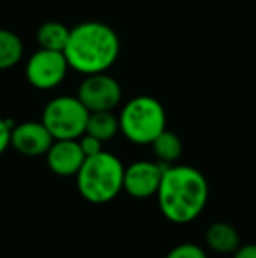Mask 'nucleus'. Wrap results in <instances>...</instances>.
<instances>
[{"label": "nucleus", "mask_w": 256, "mask_h": 258, "mask_svg": "<svg viewBox=\"0 0 256 258\" xmlns=\"http://www.w3.org/2000/svg\"><path fill=\"white\" fill-rule=\"evenodd\" d=\"M165 258H207V253L198 244L183 242V244H178L176 248H172Z\"/></svg>", "instance_id": "16"}, {"label": "nucleus", "mask_w": 256, "mask_h": 258, "mask_svg": "<svg viewBox=\"0 0 256 258\" xmlns=\"http://www.w3.org/2000/svg\"><path fill=\"white\" fill-rule=\"evenodd\" d=\"M77 141H79V144H81V150H82V153H84V156H93L102 151L104 143L97 139V137L90 136V134H82Z\"/></svg>", "instance_id": "17"}, {"label": "nucleus", "mask_w": 256, "mask_h": 258, "mask_svg": "<svg viewBox=\"0 0 256 258\" xmlns=\"http://www.w3.org/2000/svg\"><path fill=\"white\" fill-rule=\"evenodd\" d=\"M70 28L63 25L62 21H46L37 30V44L39 48L55 49V51H63L67 46Z\"/></svg>", "instance_id": "15"}, {"label": "nucleus", "mask_w": 256, "mask_h": 258, "mask_svg": "<svg viewBox=\"0 0 256 258\" xmlns=\"http://www.w3.org/2000/svg\"><path fill=\"white\" fill-rule=\"evenodd\" d=\"M90 111L77 95H60L51 99L42 111L41 121L53 139H79L86 132Z\"/></svg>", "instance_id": "5"}, {"label": "nucleus", "mask_w": 256, "mask_h": 258, "mask_svg": "<svg viewBox=\"0 0 256 258\" xmlns=\"http://www.w3.org/2000/svg\"><path fill=\"white\" fill-rule=\"evenodd\" d=\"M84 134H90L102 143H107L120 134V118L113 111L90 112Z\"/></svg>", "instance_id": "12"}, {"label": "nucleus", "mask_w": 256, "mask_h": 258, "mask_svg": "<svg viewBox=\"0 0 256 258\" xmlns=\"http://www.w3.org/2000/svg\"><path fill=\"white\" fill-rule=\"evenodd\" d=\"M153 148V153L156 156V160L165 165H172L174 162H178L183 155V141L179 139L178 134L170 132L165 128L153 143L149 144Z\"/></svg>", "instance_id": "13"}, {"label": "nucleus", "mask_w": 256, "mask_h": 258, "mask_svg": "<svg viewBox=\"0 0 256 258\" xmlns=\"http://www.w3.org/2000/svg\"><path fill=\"white\" fill-rule=\"evenodd\" d=\"M14 123L0 116V155L11 146V132H13Z\"/></svg>", "instance_id": "18"}, {"label": "nucleus", "mask_w": 256, "mask_h": 258, "mask_svg": "<svg viewBox=\"0 0 256 258\" xmlns=\"http://www.w3.org/2000/svg\"><path fill=\"white\" fill-rule=\"evenodd\" d=\"M23 54L25 46L20 35L7 28H0V72L20 63Z\"/></svg>", "instance_id": "14"}, {"label": "nucleus", "mask_w": 256, "mask_h": 258, "mask_svg": "<svg viewBox=\"0 0 256 258\" xmlns=\"http://www.w3.org/2000/svg\"><path fill=\"white\" fill-rule=\"evenodd\" d=\"M68 69L70 65H68L63 51L39 48L27 60L25 76H27L30 86H34L35 90L48 92V90H55L56 86L62 85Z\"/></svg>", "instance_id": "6"}, {"label": "nucleus", "mask_w": 256, "mask_h": 258, "mask_svg": "<svg viewBox=\"0 0 256 258\" xmlns=\"http://www.w3.org/2000/svg\"><path fill=\"white\" fill-rule=\"evenodd\" d=\"M165 163L139 160L125 167L123 190L133 199H149L154 197L160 188V181L163 176Z\"/></svg>", "instance_id": "8"}, {"label": "nucleus", "mask_w": 256, "mask_h": 258, "mask_svg": "<svg viewBox=\"0 0 256 258\" xmlns=\"http://www.w3.org/2000/svg\"><path fill=\"white\" fill-rule=\"evenodd\" d=\"M44 156L49 169L63 177L75 176L86 158L77 139H55Z\"/></svg>", "instance_id": "10"}, {"label": "nucleus", "mask_w": 256, "mask_h": 258, "mask_svg": "<svg viewBox=\"0 0 256 258\" xmlns=\"http://www.w3.org/2000/svg\"><path fill=\"white\" fill-rule=\"evenodd\" d=\"M205 242L212 251L219 255H233L240 246V237L233 225L216 221L205 232Z\"/></svg>", "instance_id": "11"}, {"label": "nucleus", "mask_w": 256, "mask_h": 258, "mask_svg": "<svg viewBox=\"0 0 256 258\" xmlns=\"http://www.w3.org/2000/svg\"><path fill=\"white\" fill-rule=\"evenodd\" d=\"M125 165L116 155L100 151L86 156L79 172L75 174L77 191L92 204H106L116 199L123 190Z\"/></svg>", "instance_id": "3"}, {"label": "nucleus", "mask_w": 256, "mask_h": 258, "mask_svg": "<svg viewBox=\"0 0 256 258\" xmlns=\"http://www.w3.org/2000/svg\"><path fill=\"white\" fill-rule=\"evenodd\" d=\"M120 118V132L133 144H151L167 128V112L154 97L139 95L123 105Z\"/></svg>", "instance_id": "4"}, {"label": "nucleus", "mask_w": 256, "mask_h": 258, "mask_svg": "<svg viewBox=\"0 0 256 258\" xmlns=\"http://www.w3.org/2000/svg\"><path fill=\"white\" fill-rule=\"evenodd\" d=\"M233 258H256V244L249 242V244H240L237 251L233 253Z\"/></svg>", "instance_id": "19"}, {"label": "nucleus", "mask_w": 256, "mask_h": 258, "mask_svg": "<svg viewBox=\"0 0 256 258\" xmlns=\"http://www.w3.org/2000/svg\"><path fill=\"white\" fill-rule=\"evenodd\" d=\"M121 51L116 30L102 21H82L70 28L63 53L72 71L82 76L107 72Z\"/></svg>", "instance_id": "2"}, {"label": "nucleus", "mask_w": 256, "mask_h": 258, "mask_svg": "<svg viewBox=\"0 0 256 258\" xmlns=\"http://www.w3.org/2000/svg\"><path fill=\"white\" fill-rule=\"evenodd\" d=\"M53 136L42 121H23L13 126L11 146L20 155L42 156L53 144Z\"/></svg>", "instance_id": "9"}, {"label": "nucleus", "mask_w": 256, "mask_h": 258, "mask_svg": "<svg viewBox=\"0 0 256 258\" xmlns=\"http://www.w3.org/2000/svg\"><path fill=\"white\" fill-rule=\"evenodd\" d=\"M158 206L170 223H192L209 201L205 176L192 165H167L156 191Z\"/></svg>", "instance_id": "1"}, {"label": "nucleus", "mask_w": 256, "mask_h": 258, "mask_svg": "<svg viewBox=\"0 0 256 258\" xmlns=\"http://www.w3.org/2000/svg\"><path fill=\"white\" fill-rule=\"evenodd\" d=\"M123 90L118 79L107 72L88 74L77 88V99L84 104L90 112L95 111H114L120 105Z\"/></svg>", "instance_id": "7"}]
</instances>
